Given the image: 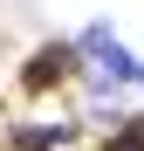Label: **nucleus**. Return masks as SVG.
<instances>
[{"mask_svg": "<svg viewBox=\"0 0 144 151\" xmlns=\"http://www.w3.org/2000/svg\"><path fill=\"white\" fill-rule=\"evenodd\" d=\"M76 69H82L76 41H41L34 55H28V69H21V89H28V96H48L55 83H69Z\"/></svg>", "mask_w": 144, "mask_h": 151, "instance_id": "1", "label": "nucleus"}, {"mask_svg": "<svg viewBox=\"0 0 144 151\" xmlns=\"http://www.w3.org/2000/svg\"><path fill=\"white\" fill-rule=\"evenodd\" d=\"M69 137H76L69 124H14V131H7V151H55Z\"/></svg>", "mask_w": 144, "mask_h": 151, "instance_id": "2", "label": "nucleus"}, {"mask_svg": "<svg viewBox=\"0 0 144 151\" xmlns=\"http://www.w3.org/2000/svg\"><path fill=\"white\" fill-rule=\"evenodd\" d=\"M103 151H144V117H124V124H110Z\"/></svg>", "mask_w": 144, "mask_h": 151, "instance_id": "3", "label": "nucleus"}]
</instances>
